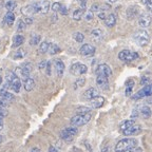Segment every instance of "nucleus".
I'll use <instances>...</instances> for the list:
<instances>
[{
	"mask_svg": "<svg viewBox=\"0 0 152 152\" xmlns=\"http://www.w3.org/2000/svg\"><path fill=\"white\" fill-rule=\"evenodd\" d=\"M137 146V140L135 138H124L121 140L115 146V152H127Z\"/></svg>",
	"mask_w": 152,
	"mask_h": 152,
	"instance_id": "f257e3e1",
	"label": "nucleus"
},
{
	"mask_svg": "<svg viewBox=\"0 0 152 152\" xmlns=\"http://www.w3.org/2000/svg\"><path fill=\"white\" fill-rule=\"evenodd\" d=\"M133 39L135 40L140 47H146L150 41V34L147 30H140V31L135 32L133 35Z\"/></svg>",
	"mask_w": 152,
	"mask_h": 152,
	"instance_id": "f03ea898",
	"label": "nucleus"
},
{
	"mask_svg": "<svg viewBox=\"0 0 152 152\" xmlns=\"http://www.w3.org/2000/svg\"><path fill=\"white\" fill-rule=\"evenodd\" d=\"M91 113H85V114H77L75 116L71 118V125L73 127H79L85 126L86 124H88L91 119Z\"/></svg>",
	"mask_w": 152,
	"mask_h": 152,
	"instance_id": "7ed1b4c3",
	"label": "nucleus"
},
{
	"mask_svg": "<svg viewBox=\"0 0 152 152\" xmlns=\"http://www.w3.org/2000/svg\"><path fill=\"white\" fill-rule=\"evenodd\" d=\"M88 71V68L87 66L83 64H80V62H75L71 66L70 68V72H71L73 75H83V74H86Z\"/></svg>",
	"mask_w": 152,
	"mask_h": 152,
	"instance_id": "20e7f679",
	"label": "nucleus"
},
{
	"mask_svg": "<svg viewBox=\"0 0 152 152\" xmlns=\"http://www.w3.org/2000/svg\"><path fill=\"white\" fill-rule=\"evenodd\" d=\"M138 57L137 53L131 52L130 50H123L118 53V58L123 61H132Z\"/></svg>",
	"mask_w": 152,
	"mask_h": 152,
	"instance_id": "39448f33",
	"label": "nucleus"
},
{
	"mask_svg": "<svg viewBox=\"0 0 152 152\" xmlns=\"http://www.w3.org/2000/svg\"><path fill=\"white\" fill-rule=\"evenodd\" d=\"M152 95V83L146 85L142 90L138 91L136 94L133 95V99H140L142 97H149Z\"/></svg>",
	"mask_w": 152,
	"mask_h": 152,
	"instance_id": "423d86ee",
	"label": "nucleus"
},
{
	"mask_svg": "<svg viewBox=\"0 0 152 152\" xmlns=\"http://www.w3.org/2000/svg\"><path fill=\"white\" fill-rule=\"evenodd\" d=\"M77 134V129L75 127H69V128H66L60 132V137L64 140H71L74 136Z\"/></svg>",
	"mask_w": 152,
	"mask_h": 152,
	"instance_id": "0eeeda50",
	"label": "nucleus"
},
{
	"mask_svg": "<svg viewBox=\"0 0 152 152\" xmlns=\"http://www.w3.org/2000/svg\"><path fill=\"white\" fill-rule=\"evenodd\" d=\"M152 22V15L149 13H144L138 18V26L142 28H146L151 24Z\"/></svg>",
	"mask_w": 152,
	"mask_h": 152,
	"instance_id": "6e6552de",
	"label": "nucleus"
},
{
	"mask_svg": "<svg viewBox=\"0 0 152 152\" xmlns=\"http://www.w3.org/2000/svg\"><path fill=\"white\" fill-rule=\"evenodd\" d=\"M32 64H30V62H28V64H24L22 66H20V68H17L16 72L17 74H19V75L21 76L22 78H24V80H26V78H28V75H30V73H31L32 71Z\"/></svg>",
	"mask_w": 152,
	"mask_h": 152,
	"instance_id": "1a4fd4ad",
	"label": "nucleus"
},
{
	"mask_svg": "<svg viewBox=\"0 0 152 152\" xmlns=\"http://www.w3.org/2000/svg\"><path fill=\"white\" fill-rule=\"evenodd\" d=\"M96 74L100 76H104V77H110L112 75V70L107 64H102L97 66Z\"/></svg>",
	"mask_w": 152,
	"mask_h": 152,
	"instance_id": "9d476101",
	"label": "nucleus"
},
{
	"mask_svg": "<svg viewBox=\"0 0 152 152\" xmlns=\"http://www.w3.org/2000/svg\"><path fill=\"white\" fill-rule=\"evenodd\" d=\"M140 132H142V127H140V125H137V124H135V125L129 127V128L126 129L125 131H123L121 133L126 136H133V135H137Z\"/></svg>",
	"mask_w": 152,
	"mask_h": 152,
	"instance_id": "9b49d317",
	"label": "nucleus"
},
{
	"mask_svg": "<svg viewBox=\"0 0 152 152\" xmlns=\"http://www.w3.org/2000/svg\"><path fill=\"white\" fill-rule=\"evenodd\" d=\"M79 53L83 56H91L95 53V47L92 45H89V43H86V45H81V48L79 49Z\"/></svg>",
	"mask_w": 152,
	"mask_h": 152,
	"instance_id": "f8f14e48",
	"label": "nucleus"
},
{
	"mask_svg": "<svg viewBox=\"0 0 152 152\" xmlns=\"http://www.w3.org/2000/svg\"><path fill=\"white\" fill-rule=\"evenodd\" d=\"M99 96V91L95 88H89L88 90H86L85 93L83 94V97L85 98L86 100H91L93 98L97 97Z\"/></svg>",
	"mask_w": 152,
	"mask_h": 152,
	"instance_id": "ddd939ff",
	"label": "nucleus"
},
{
	"mask_svg": "<svg viewBox=\"0 0 152 152\" xmlns=\"http://www.w3.org/2000/svg\"><path fill=\"white\" fill-rule=\"evenodd\" d=\"M126 15L128 20H132V19L136 18L138 15V7L137 5H131V7H129L126 11Z\"/></svg>",
	"mask_w": 152,
	"mask_h": 152,
	"instance_id": "4468645a",
	"label": "nucleus"
},
{
	"mask_svg": "<svg viewBox=\"0 0 152 152\" xmlns=\"http://www.w3.org/2000/svg\"><path fill=\"white\" fill-rule=\"evenodd\" d=\"M9 83V86H10V89L13 90L14 92L18 93L19 91H20V88H21V81H20V78H19L18 76H16L12 81H10V83Z\"/></svg>",
	"mask_w": 152,
	"mask_h": 152,
	"instance_id": "2eb2a0df",
	"label": "nucleus"
},
{
	"mask_svg": "<svg viewBox=\"0 0 152 152\" xmlns=\"http://www.w3.org/2000/svg\"><path fill=\"white\" fill-rule=\"evenodd\" d=\"M104 104V98L102 96H97V97L93 98L90 100V107L97 109V108H102Z\"/></svg>",
	"mask_w": 152,
	"mask_h": 152,
	"instance_id": "dca6fc26",
	"label": "nucleus"
},
{
	"mask_svg": "<svg viewBox=\"0 0 152 152\" xmlns=\"http://www.w3.org/2000/svg\"><path fill=\"white\" fill-rule=\"evenodd\" d=\"M91 38L93 39V41L95 42H99V41L102 40L104 38V32L100 28H95L91 32Z\"/></svg>",
	"mask_w": 152,
	"mask_h": 152,
	"instance_id": "f3484780",
	"label": "nucleus"
},
{
	"mask_svg": "<svg viewBox=\"0 0 152 152\" xmlns=\"http://www.w3.org/2000/svg\"><path fill=\"white\" fill-rule=\"evenodd\" d=\"M96 83L99 88L102 89H107L109 87V81H108V77H104V76L97 75L96 77Z\"/></svg>",
	"mask_w": 152,
	"mask_h": 152,
	"instance_id": "a211bd4d",
	"label": "nucleus"
},
{
	"mask_svg": "<svg viewBox=\"0 0 152 152\" xmlns=\"http://www.w3.org/2000/svg\"><path fill=\"white\" fill-rule=\"evenodd\" d=\"M54 66H55V71H56V74L58 76H62L64 71V64L61 61L60 59H56L54 61Z\"/></svg>",
	"mask_w": 152,
	"mask_h": 152,
	"instance_id": "6ab92c4d",
	"label": "nucleus"
},
{
	"mask_svg": "<svg viewBox=\"0 0 152 152\" xmlns=\"http://www.w3.org/2000/svg\"><path fill=\"white\" fill-rule=\"evenodd\" d=\"M140 116L142 117V118H150L152 115V111H151V108L148 107V106H142V108L140 109Z\"/></svg>",
	"mask_w": 152,
	"mask_h": 152,
	"instance_id": "aec40b11",
	"label": "nucleus"
},
{
	"mask_svg": "<svg viewBox=\"0 0 152 152\" xmlns=\"http://www.w3.org/2000/svg\"><path fill=\"white\" fill-rule=\"evenodd\" d=\"M0 97L2 98V99L7 100V102H12V100H14V95L12 94V93L7 92L5 89H1L0 90Z\"/></svg>",
	"mask_w": 152,
	"mask_h": 152,
	"instance_id": "412c9836",
	"label": "nucleus"
},
{
	"mask_svg": "<svg viewBox=\"0 0 152 152\" xmlns=\"http://www.w3.org/2000/svg\"><path fill=\"white\" fill-rule=\"evenodd\" d=\"M104 23H106V26H109V28L114 26H115V23H116V15L113 14V13L109 14L107 18H106V20H104Z\"/></svg>",
	"mask_w": 152,
	"mask_h": 152,
	"instance_id": "4be33fe9",
	"label": "nucleus"
},
{
	"mask_svg": "<svg viewBox=\"0 0 152 152\" xmlns=\"http://www.w3.org/2000/svg\"><path fill=\"white\" fill-rule=\"evenodd\" d=\"M34 87H35V81H34L33 78H31V77H28V78H26V80H24V89H26V91H32L34 89Z\"/></svg>",
	"mask_w": 152,
	"mask_h": 152,
	"instance_id": "5701e85b",
	"label": "nucleus"
},
{
	"mask_svg": "<svg viewBox=\"0 0 152 152\" xmlns=\"http://www.w3.org/2000/svg\"><path fill=\"white\" fill-rule=\"evenodd\" d=\"M24 37L22 35H16L13 38V48H18L23 43Z\"/></svg>",
	"mask_w": 152,
	"mask_h": 152,
	"instance_id": "b1692460",
	"label": "nucleus"
},
{
	"mask_svg": "<svg viewBox=\"0 0 152 152\" xmlns=\"http://www.w3.org/2000/svg\"><path fill=\"white\" fill-rule=\"evenodd\" d=\"M4 21L7 26H13V23H14V21H15V15L13 14V12H7V14H5Z\"/></svg>",
	"mask_w": 152,
	"mask_h": 152,
	"instance_id": "393cba45",
	"label": "nucleus"
},
{
	"mask_svg": "<svg viewBox=\"0 0 152 152\" xmlns=\"http://www.w3.org/2000/svg\"><path fill=\"white\" fill-rule=\"evenodd\" d=\"M50 10V1L48 0H43V1H40V13L42 14H47Z\"/></svg>",
	"mask_w": 152,
	"mask_h": 152,
	"instance_id": "a878e982",
	"label": "nucleus"
},
{
	"mask_svg": "<svg viewBox=\"0 0 152 152\" xmlns=\"http://www.w3.org/2000/svg\"><path fill=\"white\" fill-rule=\"evenodd\" d=\"M135 121H132V119H128V121H125L121 123V125L119 126V129H121V132H123V131H125L126 129H128L129 127L133 126V125H135Z\"/></svg>",
	"mask_w": 152,
	"mask_h": 152,
	"instance_id": "bb28decb",
	"label": "nucleus"
},
{
	"mask_svg": "<svg viewBox=\"0 0 152 152\" xmlns=\"http://www.w3.org/2000/svg\"><path fill=\"white\" fill-rule=\"evenodd\" d=\"M83 15H85V10L77 9L73 12V19H74V20H77V21H78V20H80V19L83 18Z\"/></svg>",
	"mask_w": 152,
	"mask_h": 152,
	"instance_id": "cd10ccee",
	"label": "nucleus"
},
{
	"mask_svg": "<svg viewBox=\"0 0 152 152\" xmlns=\"http://www.w3.org/2000/svg\"><path fill=\"white\" fill-rule=\"evenodd\" d=\"M26 52L23 49H18V50L13 54V58H14V59H21V58H23V57L26 56Z\"/></svg>",
	"mask_w": 152,
	"mask_h": 152,
	"instance_id": "c85d7f7f",
	"label": "nucleus"
},
{
	"mask_svg": "<svg viewBox=\"0 0 152 152\" xmlns=\"http://www.w3.org/2000/svg\"><path fill=\"white\" fill-rule=\"evenodd\" d=\"M133 87H134V80H131L129 79L126 83V95L127 96H130L131 93H132Z\"/></svg>",
	"mask_w": 152,
	"mask_h": 152,
	"instance_id": "c756f323",
	"label": "nucleus"
},
{
	"mask_svg": "<svg viewBox=\"0 0 152 152\" xmlns=\"http://www.w3.org/2000/svg\"><path fill=\"white\" fill-rule=\"evenodd\" d=\"M60 51H61L60 48L57 45H55V43H50V47H49V51H48V52L50 53L51 55H55V54H57V53H59Z\"/></svg>",
	"mask_w": 152,
	"mask_h": 152,
	"instance_id": "7c9ffc66",
	"label": "nucleus"
},
{
	"mask_svg": "<svg viewBox=\"0 0 152 152\" xmlns=\"http://www.w3.org/2000/svg\"><path fill=\"white\" fill-rule=\"evenodd\" d=\"M49 47H50V43L47 42V41H43V42L40 43V45H39V53L40 54H45V53H47L48 51H49Z\"/></svg>",
	"mask_w": 152,
	"mask_h": 152,
	"instance_id": "2f4dec72",
	"label": "nucleus"
},
{
	"mask_svg": "<svg viewBox=\"0 0 152 152\" xmlns=\"http://www.w3.org/2000/svg\"><path fill=\"white\" fill-rule=\"evenodd\" d=\"M16 7H17V2L15 0H9V1L5 3V7H7V10H9V12L14 11V10L16 9Z\"/></svg>",
	"mask_w": 152,
	"mask_h": 152,
	"instance_id": "473e14b6",
	"label": "nucleus"
},
{
	"mask_svg": "<svg viewBox=\"0 0 152 152\" xmlns=\"http://www.w3.org/2000/svg\"><path fill=\"white\" fill-rule=\"evenodd\" d=\"M40 41V35H37V34H34L32 35L31 39H30V45H36L39 43Z\"/></svg>",
	"mask_w": 152,
	"mask_h": 152,
	"instance_id": "72a5a7b5",
	"label": "nucleus"
},
{
	"mask_svg": "<svg viewBox=\"0 0 152 152\" xmlns=\"http://www.w3.org/2000/svg\"><path fill=\"white\" fill-rule=\"evenodd\" d=\"M73 38L77 42H83L85 40V35L83 33H80V32H76V33L73 34Z\"/></svg>",
	"mask_w": 152,
	"mask_h": 152,
	"instance_id": "f704fd0d",
	"label": "nucleus"
},
{
	"mask_svg": "<svg viewBox=\"0 0 152 152\" xmlns=\"http://www.w3.org/2000/svg\"><path fill=\"white\" fill-rule=\"evenodd\" d=\"M26 24L24 23L23 20H19L18 21V26H17V31L20 32V31H23L24 28H26Z\"/></svg>",
	"mask_w": 152,
	"mask_h": 152,
	"instance_id": "c9c22d12",
	"label": "nucleus"
},
{
	"mask_svg": "<svg viewBox=\"0 0 152 152\" xmlns=\"http://www.w3.org/2000/svg\"><path fill=\"white\" fill-rule=\"evenodd\" d=\"M62 4H60L59 2H55L52 4V10H53V12H59L60 9H61Z\"/></svg>",
	"mask_w": 152,
	"mask_h": 152,
	"instance_id": "e433bc0d",
	"label": "nucleus"
},
{
	"mask_svg": "<svg viewBox=\"0 0 152 152\" xmlns=\"http://www.w3.org/2000/svg\"><path fill=\"white\" fill-rule=\"evenodd\" d=\"M83 17H85V19L87 20V21H90V20H92V19H93V12H91V11L85 12Z\"/></svg>",
	"mask_w": 152,
	"mask_h": 152,
	"instance_id": "4c0bfd02",
	"label": "nucleus"
},
{
	"mask_svg": "<svg viewBox=\"0 0 152 152\" xmlns=\"http://www.w3.org/2000/svg\"><path fill=\"white\" fill-rule=\"evenodd\" d=\"M90 11L91 12H100V11H102V7H100L99 4H97V3H95V4H93L92 7H91Z\"/></svg>",
	"mask_w": 152,
	"mask_h": 152,
	"instance_id": "58836bf2",
	"label": "nucleus"
},
{
	"mask_svg": "<svg viewBox=\"0 0 152 152\" xmlns=\"http://www.w3.org/2000/svg\"><path fill=\"white\" fill-rule=\"evenodd\" d=\"M77 112L79 114H85V113H90V108L87 107H80L79 109H77Z\"/></svg>",
	"mask_w": 152,
	"mask_h": 152,
	"instance_id": "ea45409f",
	"label": "nucleus"
},
{
	"mask_svg": "<svg viewBox=\"0 0 152 152\" xmlns=\"http://www.w3.org/2000/svg\"><path fill=\"white\" fill-rule=\"evenodd\" d=\"M85 83H86V79L83 78V77H81V78H79V79L76 80L75 87H83V86L85 85Z\"/></svg>",
	"mask_w": 152,
	"mask_h": 152,
	"instance_id": "a19ab883",
	"label": "nucleus"
},
{
	"mask_svg": "<svg viewBox=\"0 0 152 152\" xmlns=\"http://www.w3.org/2000/svg\"><path fill=\"white\" fill-rule=\"evenodd\" d=\"M97 16H98V18H99L100 20H106V18L108 17V15L106 14V12H104V11H100V12H98Z\"/></svg>",
	"mask_w": 152,
	"mask_h": 152,
	"instance_id": "79ce46f5",
	"label": "nucleus"
},
{
	"mask_svg": "<svg viewBox=\"0 0 152 152\" xmlns=\"http://www.w3.org/2000/svg\"><path fill=\"white\" fill-rule=\"evenodd\" d=\"M7 115V110L3 107H0V117H5Z\"/></svg>",
	"mask_w": 152,
	"mask_h": 152,
	"instance_id": "37998d69",
	"label": "nucleus"
},
{
	"mask_svg": "<svg viewBox=\"0 0 152 152\" xmlns=\"http://www.w3.org/2000/svg\"><path fill=\"white\" fill-rule=\"evenodd\" d=\"M47 66H48V61H45V60H42L40 64H38V68H39L40 70H43V69H45V68H47Z\"/></svg>",
	"mask_w": 152,
	"mask_h": 152,
	"instance_id": "c03bdc74",
	"label": "nucleus"
},
{
	"mask_svg": "<svg viewBox=\"0 0 152 152\" xmlns=\"http://www.w3.org/2000/svg\"><path fill=\"white\" fill-rule=\"evenodd\" d=\"M59 12H60V14H61V15H66V14H68V12H69V10H68V7H66L62 5Z\"/></svg>",
	"mask_w": 152,
	"mask_h": 152,
	"instance_id": "a18cd8bd",
	"label": "nucleus"
},
{
	"mask_svg": "<svg viewBox=\"0 0 152 152\" xmlns=\"http://www.w3.org/2000/svg\"><path fill=\"white\" fill-rule=\"evenodd\" d=\"M23 21L26 24H31V23H33V19H32L31 17H26Z\"/></svg>",
	"mask_w": 152,
	"mask_h": 152,
	"instance_id": "49530a36",
	"label": "nucleus"
},
{
	"mask_svg": "<svg viewBox=\"0 0 152 152\" xmlns=\"http://www.w3.org/2000/svg\"><path fill=\"white\" fill-rule=\"evenodd\" d=\"M145 4H146V7H147L148 10L152 11V0H147V2H146Z\"/></svg>",
	"mask_w": 152,
	"mask_h": 152,
	"instance_id": "de8ad7c7",
	"label": "nucleus"
},
{
	"mask_svg": "<svg viewBox=\"0 0 152 152\" xmlns=\"http://www.w3.org/2000/svg\"><path fill=\"white\" fill-rule=\"evenodd\" d=\"M87 1L88 0H80V9H83V10H85L86 9V7H87Z\"/></svg>",
	"mask_w": 152,
	"mask_h": 152,
	"instance_id": "09e8293b",
	"label": "nucleus"
},
{
	"mask_svg": "<svg viewBox=\"0 0 152 152\" xmlns=\"http://www.w3.org/2000/svg\"><path fill=\"white\" fill-rule=\"evenodd\" d=\"M102 152H110V146H109V145L102 146Z\"/></svg>",
	"mask_w": 152,
	"mask_h": 152,
	"instance_id": "8fccbe9b",
	"label": "nucleus"
},
{
	"mask_svg": "<svg viewBox=\"0 0 152 152\" xmlns=\"http://www.w3.org/2000/svg\"><path fill=\"white\" fill-rule=\"evenodd\" d=\"M47 74L48 75H51V62H48V66H47Z\"/></svg>",
	"mask_w": 152,
	"mask_h": 152,
	"instance_id": "3c124183",
	"label": "nucleus"
},
{
	"mask_svg": "<svg viewBox=\"0 0 152 152\" xmlns=\"http://www.w3.org/2000/svg\"><path fill=\"white\" fill-rule=\"evenodd\" d=\"M127 152H142V150L140 149V148L135 147V148H133V149L129 150V151H127Z\"/></svg>",
	"mask_w": 152,
	"mask_h": 152,
	"instance_id": "603ef678",
	"label": "nucleus"
},
{
	"mask_svg": "<svg viewBox=\"0 0 152 152\" xmlns=\"http://www.w3.org/2000/svg\"><path fill=\"white\" fill-rule=\"evenodd\" d=\"M49 152H58L57 151V149L55 147H53V146H51L50 148H49Z\"/></svg>",
	"mask_w": 152,
	"mask_h": 152,
	"instance_id": "864d4df0",
	"label": "nucleus"
},
{
	"mask_svg": "<svg viewBox=\"0 0 152 152\" xmlns=\"http://www.w3.org/2000/svg\"><path fill=\"white\" fill-rule=\"evenodd\" d=\"M147 102H148V104H152V95H151V96H149V97H148Z\"/></svg>",
	"mask_w": 152,
	"mask_h": 152,
	"instance_id": "5fc2aeb1",
	"label": "nucleus"
},
{
	"mask_svg": "<svg viewBox=\"0 0 152 152\" xmlns=\"http://www.w3.org/2000/svg\"><path fill=\"white\" fill-rule=\"evenodd\" d=\"M2 128H3V121H2V119L0 118V131L2 130Z\"/></svg>",
	"mask_w": 152,
	"mask_h": 152,
	"instance_id": "6e6d98bb",
	"label": "nucleus"
},
{
	"mask_svg": "<svg viewBox=\"0 0 152 152\" xmlns=\"http://www.w3.org/2000/svg\"><path fill=\"white\" fill-rule=\"evenodd\" d=\"M31 152H41V151L39 149H38V148H34V149L31 150Z\"/></svg>",
	"mask_w": 152,
	"mask_h": 152,
	"instance_id": "4d7b16f0",
	"label": "nucleus"
},
{
	"mask_svg": "<svg viewBox=\"0 0 152 152\" xmlns=\"http://www.w3.org/2000/svg\"><path fill=\"white\" fill-rule=\"evenodd\" d=\"M117 0H109V2H111V3H114V2H116Z\"/></svg>",
	"mask_w": 152,
	"mask_h": 152,
	"instance_id": "13d9d810",
	"label": "nucleus"
},
{
	"mask_svg": "<svg viewBox=\"0 0 152 152\" xmlns=\"http://www.w3.org/2000/svg\"><path fill=\"white\" fill-rule=\"evenodd\" d=\"M2 140H3V138H2V136L0 135V144H1V142H2Z\"/></svg>",
	"mask_w": 152,
	"mask_h": 152,
	"instance_id": "bf43d9fd",
	"label": "nucleus"
},
{
	"mask_svg": "<svg viewBox=\"0 0 152 152\" xmlns=\"http://www.w3.org/2000/svg\"><path fill=\"white\" fill-rule=\"evenodd\" d=\"M140 1H142V3H146V2H147V0H140Z\"/></svg>",
	"mask_w": 152,
	"mask_h": 152,
	"instance_id": "052dcab7",
	"label": "nucleus"
},
{
	"mask_svg": "<svg viewBox=\"0 0 152 152\" xmlns=\"http://www.w3.org/2000/svg\"><path fill=\"white\" fill-rule=\"evenodd\" d=\"M1 83H2V78L0 77V85H1Z\"/></svg>",
	"mask_w": 152,
	"mask_h": 152,
	"instance_id": "680f3d73",
	"label": "nucleus"
}]
</instances>
